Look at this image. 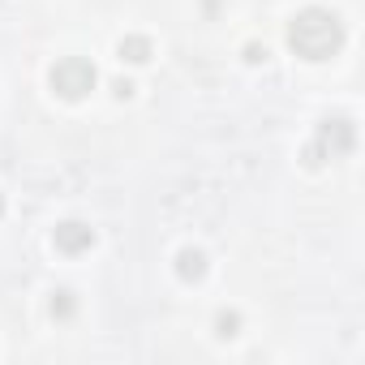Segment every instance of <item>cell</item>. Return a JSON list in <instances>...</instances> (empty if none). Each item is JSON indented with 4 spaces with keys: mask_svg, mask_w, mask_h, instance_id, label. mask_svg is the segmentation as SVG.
<instances>
[{
    "mask_svg": "<svg viewBox=\"0 0 365 365\" xmlns=\"http://www.w3.org/2000/svg\"><path fill=\"white\" fill-rule=\"evenodd\" d=\"M288 48L301 61H331L344 48V22L331 9H301L288 22Z\"/></svg>",
    "mask_w": 365,
    "mask_h": 365,
    "instance_id": "cell-1",
    "label": "cell"
},
{
    "mask_svg": "<svg viewBox=\"0 0 365 365\" xmlns=\"http://www.w3.org/2000/svg\"><path fill=\"white\" fill-rule=\"evenodd\" d=\"M352 146H356V125H352L348 116H327V120L318 125L309 150H305V163L318 168V163H327V159H344Z\"/></svg>",
    "mask_w": 365,
    "mask_h": 365,
    "instance_id": "cell-2",
    "label": "cell"
},
{
    "mask_svg": "<svg viewBox=\"0 0 365 365\" xmlns=\"http://www.w3.org/2000/svg\"><path fill=\"white\" fill-rule=\"evenodd\" d=\"M95 82H99V73H95V65L82 61V56H65V61L52 65V91H56L61 99H86V95L95 91Z\"/></svg>",
    "mask_w": 365,
    "mask_h": 365,
    "instance_id": "cell-3",
    "label": "cell"
},
{
    "mask_svg": "<svg viewBox=\"0 0 365 365\" xmlns=\"http://www.w3.org/2000/svg\"><path fill=\"white\" fill-rule=\"evenodd\" d=\"M52 241H56L61 254H86L95 245V228L82 224V220H65V224H56V237Z\"/></svg>",
    "mask_w": 365,
    "mask_h": 365,
    "instance_id": "cell-4",
    "label": "cell"
},
{
    "mask_svg": "<svg viewBox=\"0 0 365 365\" xmlns=\"http://www.w3.org/2000/svg\"><path fill=\"white\" fill-rule=\"evenodd\" d=\"M176 275L185 279V284H198V279L207 275V254H202V250H180V258H176Z\"/></svg>",
    "mask_w": 365,
    "mask_h": 365,
    "instance_id": "cell-5",
    "label": "cell"
},
{
    "mask_svg": "<svg viewBox=\"0 0 365 365\" xmlns=\"http://www.w3.org/2000/svg\"><path fill=\"white\" fill-rule=\"evenodd\" d=\"M120 61H129V65H146V61H150V39H146V35H129V39H120Z\"/></svg>",
    "mask_w": 365,
    "mask_h": 365,
    "instance_id": "cell-6",
    "label": "cell"
},
{
    "mask_svg": "<svg viewBox=\"0 0 365 365\" xmlns=\"http://www.w3.org/2000/svg\"><path fill=\"white\" fill-rule=\"evenodd\" d=\"M48 309H52V318H61V322H65V318H73L78 301H73V292H69V288H56V292H52V301H48Z\"/></svg>",
    "mask_w": 365,
    "mask_h": 365,
    "instance_id": "cell-7",
    "label": "cell"
},
{
    "mask_svg": "<svg viewBox=\"0 0 365 365\" xmlns=\"http://www.w3.org/2000/svg\"><path fill=\"white\" fill-rule=\"evenodd\" d=\"M215 331H220L224 339H232V335L241 331V318H237V314H220V318H215Z\"/></svg>",
    "mask_w": 365,
    "mask_h": 365,
    "instance_id": "cell-8",
    "label": "cell"
},
{
    "mask_svg": "<svg viewBox=\"0 0 365 365\" xmlns=\"http://www.w3.org/2000/svg\"><path fill=\"white\" fill-rule=\"evenodd\" d=\"M0 215H5V198H0Z\"/></svg>",
    "mask_w": 365,
    "mask_h": 365,
    "instance_id": "cell-9",
    "label": "cell"
}]
</instances>
